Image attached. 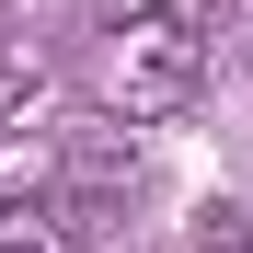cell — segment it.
I'll list each match as a JSON object with an SVG mask.
<instances>
[{"label":"cell","instance_id":"obj_4","mask_svg":"<svg viewBox=\"0 0 253 253\" xmlns=\"http://www.w3.org/2000/svg\"><path fill=\"white\" fill-rule=\"evenodd\" d=\"M196 253H242V207H207V230H196Z\"/></svg>","mask_w":253,"mask_h":253},{"label":"cell","instance_id":"obj_3","mask_svg":"<svg viewBox=\"0 0 253 253\" xmlns=\"http://www.w3.org/2000/svg\"><path fill=\"white\" fill-rule=\"evenodd\" d=\"M161 12H173L196 46H219V35H253V0H161Z\"/></svg>","mask_w":253,"mask_h":253},{"label":"cell","instance_id":"obj_2","mask_svg":"<svg viewBox=\"0 0 253 253\" xmlns=\"http://www.w3.org/2000/svg\"><path fill=\"white\" fill-rule=\"evenodd\" d=\"M92 230H81V207L58 196H23V207H0V253H81Z\"/></svg>","mask_w":253,"mask_h":253},{"label":"cell","instance_id":"obj_1","mask_svg":"<svg viewBox=\"0 0 253 253\" xmlns=\"http://www.w3.org/2000/svg\"><path fill=\"white\" fill-rule=\"evenodd\" d=\"M196 92H207V46H196L173 12H126L115 23V104H126V126L184 115Z\"/></svg>","mask_w":253,"mask_h":253}]
</instances>
